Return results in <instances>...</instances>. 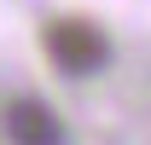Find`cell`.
Wrapping results in <instances>:
<instances>
[{"instance_id":"6da1fadb","label":"cell","mask_w":151,"mask_h":145,"mask_svg":"<svg viewBox=\"0 0 151 145\" xmlns=\"http://www.w3.org/2000/svg\"><path fill=\"white\" fill-rule=\"evenodd\" d=\"M41 47L52 58V70H64V75H99L111 64V35H105L93 18H58V23H47Z\"/></svg>"},{"instance_id":"7a4b0ae2","label":"cell","mask_w":151,"mask_h":145,"mask_svg":"<svg viewBox=\"0 0 151 145\" xmlns=\"http://www.w3.org/2000/svg\"><path fill=\"white\" fill-rule=\"evenodd\" d=\"M0 134H6V145H70L64 116L47 99H35V93H18L12 105L0 110Z\"/></svg>"}]
</instances>
